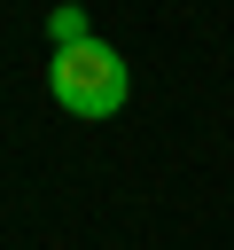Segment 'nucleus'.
<instances>
[{
    "mask_svg": "<svg viewBox=\"0 0 234 250\" xmlns=\"http://www.w3.org/2000/svg\"><path fill=\"white\" fill-rule=\"evenodd\" d=\"M47 39H55V55H62V47H86V39H94V31H86V8H55V16H47Z\"/></svg>",
    "mask_w": 234,
    "mask_h": 250,
    "instance_id": "f03ea898",
    "label": "nucleus"
},
{
    "mask_svg": "<svg viewBox=\"0 0 234 250\" xmlns=\"http://www.w3.org/2000/svg\"><path fill=\"white\" fill-rule=\"evenodd\" d=\"M47 86H55V102H62L70 117L101 125V117H117V109H125L133 70H125V55H117L109 39H86V47H62V55L47 62Z\"/></svg>",
    "mask_w": 234,
    "mask_h": 250,
    "instance_id": "f257e3e1",
    "label": "nucleus"
}]
</instances>
